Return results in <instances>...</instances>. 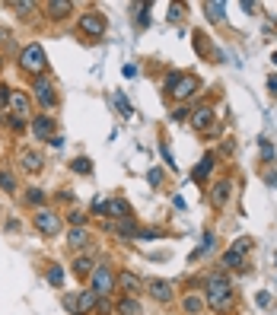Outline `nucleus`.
Listing matches in <instances>:
<instances>
[{
	"label": "nucleus",
	"instance_id": "nucleus-1",
	"mask_svg": "<svg viewBox=\"0 0 277 315\" xmlns=\"http://www.w3.org/2000/svg\"><path fill=\"white\" fill-rule=\"evenodd\" d=\"M204 293H207V302L213 312H226L233 306V284H230V274L217 271V274H207L204 280Z\"/></svg>",
	"mask_w": 277,
	"mask_h": 315
},
{
	"label": "nucleus",
	"instance_id": "nucleus-2",
	"mask_svg": "<svg viewBox=\"0 0 277 315\" xmlns=\"http://www.w3.org/2000/svg\"><path fill=\"white\" fill-rule=\"evenodd\" d=\"M19 67H22V74H29V77H45V70H48L45 48H42L39 42L26 45V48L19 51Z\"/></svg>",
	"mask_w": 277,
	"mask_h": 315
},
{
	"label": "nucleus",
	"instance_id": "nucleus-3",
	"mask_svg": "<svg viewBox=\"0 0 277 315\" xmlns=\"http://www.w3.org/2000/svg\"><path fill=\"white\" fill-rule=\"evenodd\" d=\"M89 280H93V293H96V296H112L115 287H118V277L108 271L105 264H102V268H96V271L89 274Z\"/></svg>",
	"mask_w": 277,
	"mask_h": 315
},
{
	"label": "nucleus",
	"instance_id": "nucleus-4",
	"mask_svg": "<svg viewBox=\"0 0 277 315\" xmlns=\"http://www.w3.org/2000/svg\"><path fill=\"white\" fill-rule=\"evenodd\" d=\"M252 248V239L242 236V239H236L230 248L223 251V268H245V251Z\"/></svg>",
	"mask_w": 277,
	"mask_h": 315
},
{
	"label": "nucleus",
	"instance_id": "nucleus-5",
	"mask_svg": "<svg viewBox=\"0 0 277 315\" xmlns=\"http://www.w3.org/2000/svg\"><path fill=\"white\" fill-rule=\"evenodd\" d=\"M77 29L83 35H89V39H102V32H105V16L99 13V10H89V13H83L77 19Z\"/></svg>",
	"mask_w": 277,
	"mask_h": 315
},
{
	"label": "nucleus",
	"instance_id": "nucleus-6",
	"mask_svg": "<svg viewBox=\"0 0 277 315\" xmlns=\"http://www.w3.org/2000/svg\"><path fill=\"white\" fill-rule=\"evenodd\" d=\"M32 223H35V229H39L42 236H57L61 233V216H57L54 210H35V216H32Z\"/></svg>",
	"mask_w": 277,
	"mask_h": 315
},
{
	"label": "nucleus",
	"instance_id": "nucleus-7",
	"mask_svg": "<svg viewBox=\"0 0 277 315\" xmlns=\"http://www.w3.org/2000/svg\"><path fill=\"white\" fill-rule=\"evenodd\" d=\"M32 96H35V102H39L42 108H51V105L57 102L54 83L48 80V77H35V83H32Z\"/></svg>",
	"mask_w": 277,
	"mask_h": 315
},
{
	"label": "nucleus",
	"instance_id": "nucleus-8",
	"mask_svg": "<svg viewBox=\"0 0 277 315\" xmlns=\"http://www.w3.org/2000/svg\"><path fill=\"white\" fill-rule=\"evenodd\" d=\"M230 195H233V181H230V178H220V181L210 188V204H213L217 210H223L226 204H230Z\"/></svg>",
	"mask_w": 277,
	"mask_h": 315
},
{
	"label": "nucleus",
	"instance_id": "nucleus-9",
	"mask_svg": "<svg viewBox=\"0 0 277 315\" xmlns=\"http://www.w3.org/2000/svg\"><path fill=\"white\" fill-rule=\"evenodd\" d=\"M32 134L39 137V140H45V143H51V137H54V118L51 115H35Z\"/></svg>",
	"mask_w": 277,
	"mask_h": 315
},
{
	"label": "nucleus",
	"instance_id": "nucleus-10",
	"mask_svg": "<svg viewBox=\"0 0 277 315\" xmlns=\"http://www.w3.org/2000/svg\"><path fill=\"white\" fill-rule=\"evenodd\" d=\"M147 290H150V296L156 302H172V296H175V284L172 280H150Z\"/></svg>",
	"mask_w": 277,
	"mask_h": 315
},
{
	"label": "nucleus",
	"instance_id": "nucleus-11",
	"mask_svg": "<svg viewBox=\"0 0 277 315\" xmlns=\"http://www.w3.org/2000/svg\"><path fill=\"white\" fill-rule=\"evenodd\" d=\"M10 115H16V118H29V108H32V102H29V96L22 92V89H13L10 92Z\"/></svg>",
	"mask_w": 277,
	"mask_h": 315
},
{
	"label": "nucleus",
	"instance_id": "nucleus-12",
	"mask_svg": "<svg viewBox=\"0 0 277 315\" xmlns=\"http://www.w3.org/2000/svg\"><path fill=\"white\" fill-rule=\"evenodd\" d=\"M188 121H191V128H195V131H207V128H213V108L210 105H201V108H195V112L188 115Z\"/></svg>",
	"mask_w": 277,
	"mask_h": 315
},
{
	"label": "nucleus",
	"instance_id": "nucleus-13",
	"mask_svg": "<svg viewBox=\"0 0 277 315\" xmlns=\"http://www.w3.org/2000/svg\"><path fill=\"white\" fill-rule=\"evenodd\" d=\"M19 166L26 169V172H42L45 156H42V153H35V150H22V153H19Z\"/></svg>",
	"mask_w": 277,
	"mask_h": 315
},
{
	"label": "nucleus",
	"instance_id": "nucleus-14",
	"mask_svg": "<svg viewBox=\"0 0 277 315\" xmlns=\"http://www.w3.org/2000/svg\"><path fill=\"white\" fill-rule=\"evenodd\" d=\"M213 163H217V156H213V153H204V160L195 166V172H191V178H195L198 185H204V181H207V175L213 172Z\"/></svg>",
	"mask_w": 277,
	"mask_h": 315
},
{
	"label": "nucleus",
	"instance_id": "nucleus-15",
	"mask_svg": "<svg viewBox=\"0 0 277 315\" xmlns=\"http://www.w3.org/2000/svg\"><path fill=\"white\" fill-rule=\"evenodd\" d=\"M89 242H93V236H89L83 226H70V233H67V245L74 248V251H77V248H86Z\"/></svg>",
	"mask_w": 277,
	"mask_h": 315
},
{
	"label": "nucleus",
	"instance_id": "nucleus-16",
	"mask_svg": "<svg viewBox=\"0 0 277 315\" xmlns=\"http://www.w3.org/2000/svg\"><path fill=\"white\" fill-rule=\"evenodd\" d=\"M70 10H74L70 0H51V4H45V16L48 19H64Z\"/></svg>",
	"mask_w": 277,
	"mask_h": 315
},
{
	"label": "nucleus",
	"instance_id": "nucleus-17",
	"mask_svg": "<svg viewBox=\"0 0 277 315\" xmlns=\"http://www.w3.org/2000/svg\"><path fill=\"white\" fill-rule=\"evenodd\" d=\"M105 216H112V220H131V207H128V201L125 198H115V201H108V210Z\"/></svg>",
	"mask_w": 277,
	"mask_h": 315
},
{
	"label": "nucleus",
	"instance_id": "nucleus-18",
	"mask_svg": "<svg viewBox=\"0 0 277 315\" xmlns=\"http://www.w3.org/2000/svg\"><path fill=\"white\" fill-rule=\"evenodd\" d=\"M70 271H74L77 277H89V274L96 271V264H93V258H89V255H77V258H74V264H70Z\"/></svg>",
	"mask_w": 277,
	"mask_h": 315
},
{
	"label": "nucleus",
	"instance_id": "nucleus-19",
	"mask_svg": "<svg viewBox=\"0 0 277 315\" xmlns=\"http://www.w3.org/2000/svg\"><path fill=\"white\" fill-rule=\"evenodd\" d=\"M182 309H185L188 315H198V312H204V296H198V293H188V296L182 299Z\"/></svg>",
	"mask_w": 277,
	"mask_h": 315
},
{
	"label": "nucleus",
	"instance_id": "nucleus-20",
	"mask_svg": "<svg viewBox=\"0 0 277 315\" xmlns=\"http://www.w3.org/2000/svg\"><path fill=\"white\" fill-rule=\"evenodd\" d=\"M118 315H140V302H137L134 296L118 299Z\"/></svg>",
	"mask_w": 277,
	"mask_h": 315
},
{
	"label": "nucleus",
	"instance_id": "nucleus-21",
	"mask_svg": "<svg viewBox=\"0 0 277 315\" xmlns=\"http://www.w3.org/2000/svg\"><path fill=\"white\" fill-rule=\"evenodd\" d=\"M0 191H7V195H16V178L10 169H0Z\"/></svg>",
	"mask_w": 277,
	"mask_h": 315
},
{
	"label": "nucleus",
	"instance_id": "nucleus-22",
	"mask_svg": "<svg viewBox=\"0 0 277 315\" xmlns=\"http://www.w3.org/2000/svg\"><path fill=\"white\" fill-rule=\"evenodd\" d=\"M223 10H226V4H204V13H207L210 22H220L223 19Z\"/></svg>",
	"mask_w": 277,
	"mask_h": 315
},
{
	"label": "nucleus",
	"instance_id": "nucleus-23",
	"mask_svg": "<svg viewBox=\"0 0 277 315\" xmlns=\"http://www.w3.org/2000/svg\"><path fill=\"white\" fill-rule=\"evenodd\" d=\"M118 284H121L125 290H134V293H137V290L143 287V284H140V277H137V274H128V271H125L121 277H118Z\"/></svg>",
	"mask_w": 277,
	"mask_h": 315
},
{
	"label": "nucleus",
	"instance_id": "nucleus-24",
	"mask_svg": "<svg viewBox=\"0 0 277 315\" xmlns=\"http://www.w3.org/2000/svg\"><path fill=\"white\" fill-rule=\"evenodd\" d=\"M26 201L32 204V207H39V210H42V204L48 201V195H45L42 188H29V195H26Z\"/></svg>",
	"mask_w": 277,
	"mask_h": 315
},
{
	"label": "nucleus",
	"instance_id": "nucleus-25",
	"mask_svg": "<svg viewBox=\"0 0 277 315\" xmlns=\"http://www.w3.org/2000/svg\"><path fill=\"white\" fill-rule=\"evenodd\" d=\"M115 105H118V112H121V118H131V115H134V108H131V102L125 99L121 92H115Z\"/></svg>",
	"mask_w": 277,
	"mask_h": 315
},
{
	"label": "nucleus",
	"instance_id": "nucleus-26",
	"mask_svg": "<svg viewBox=\"0 0 277 315\" xmlns=\"http://www.w3.org/2000/svg\"><path fill=\"white\" fill-rule=\"evenodd\" d=\"M70 169H74V172H80V175H89V172H93V163L86 160V156H80V160L70 163Z\"/></svg>",
	"mask_w": 277,
	"mask_h": 315
},
{
	"label": "nucleus",
	"instance_id": "nucleus-27",
	"mask_svg": "<svg viewBox=\"0 0 277 315\" xmlns=\"http://www.w3.org/2000/svg\"><path fill=\"white\" fill-rule=\"evenodd\" d=\"M118 233H121L125 239L137 236V226H134V220H118Z\"/></svg>",
	"mask_w": 277,
	"mask_h": 315
},
{
	"label": "nucleus",
	"instance_id": "nucleus-28",
	"mask_svg": "<svg viewBox=\"0 0 277 315\" xmlns=\"http://www.w3.org/2000/svg\"><path fill=\"white\" fill-rule=\"evenodd\" d=\"M48 284H54V287H61V284H64V271H61V264H51V271H48Z\"/></svg>",
	"mask_w": 277,
	"mask_h": 315
},
{
	"label": "nucleus",
	"instance_id": "nucleus-29",
	"mask_svg": "<svg viewBox=\"0 0 277 315\" xmlns=\"http://www.w3.org/2000/svg\"><path fill=\"white\" fill-rule=\"evenodd\" d=\"M67 220H70V226H83V223H86V213L70 210V213H67Z\"/></svg>",
	"mask_w": 277,
	"mask_h": 315
},
{
	"label": "nucleus",
	"instance_id": "nucleus-30",
	"mask_svg": "<svg viewBox=\"0 0 277 315\" xmlns=\"http://www.w3.org/2000/svg\"><path fill=\"white\" fill-rule=\"evenodd\" d=\"M188 115H191V112H188L185 105H178V108H172V121H178V124H182V121H188Z\"/></svg>",
	"mask_w": 277,
	"mask_h": 315
},
{
	"label": "nucleus",
	"instance_id": "nucleus-31",
	"mask_svg": "<svg viewBox=\"0 0 277 315\" xmlns=\"http://www.w3.org/2000/svg\"><path fill=\"white\" fill-rule=\"evenodd\" d=\"M160 153H163V160H166V166H169V169H178V166H175V160H172V150L166 147V143H160Z\"/></svg>",
	"mask_w": 277,
	"mask_h": 315
},
{
	"label": "nucleus",
	"instance_id": "nucleus-32",
	"mask_svg": "<svg viewBox=\"0 0 277 315\" xmlns=\"http://www.w3.org/2000/svg\"><path fill=\"white\" fill-rule=\"evenodd\" d=\"M105 210H108V201L96 198V201H93V213H96V216H105Z\"/></svg>",
	"mask_w": 277,
	"mask_h": 315
},
{
	"label": "nucleus",
	"instance_id": "nucleus-33",
	"mask_svg": "<svg viewBox=\"0 0 277 315\" xmlns=\"http://www.w3.org/2000/svg\"><path fill=\"white\" fill-rule=\"evenodd\" d=\"M96 315H112V302L99 299V302H96Z\"/></svg>",
	"mask_w": 277,
	"mask_h": 315
},
{
	"label": "nucleus",
	"instance_id": "nucleus-34",
	"mask_svg": "<svg viewBox=\"0 0 277 315\" xmlns=\"http://www.w3.org/2000/svg\"><path fill=\"white\" fill-rule=\"evenodd\" d=\"M261 156H264L268 163L274 160V147H271V140H264V137H261Z\"/></svg>",
	"mask_w": 277,
	"mask_h": 315
},
{
	"label": "nucleus",
	"instance_id": "nucleus-35",
	"mask_svg": "<svg viewBox=\"0 0 277 315\" xmlns=\"http://www.w3.org/2000/svg\"><path fill=\"white\" fill-rule=\"evenodd\" d=\"M160 229H137V239H160Z\"/></svg>",
	"mask_w": 277,
	"mask_h": 315
},
{
	"label": "nucleus",
	"instance_id": "nucleus-36",
	"mask_svg": "<svg viewBox=\"0 0 277 315\" xmlns=\"http://www.w3.org/2000/svg\"><path fill=\"white\" fill-rule=\"evenodd\" d=\"M10 92H13V86H0V108L10 105Z\"/></svg>",
	"mask_w": 277,
	"mask_h": 315
},
{
	"label": "nucleus",
	"instance_id": "nucleus-37",
	"mask_svg": "<svg viewBox=\"0 0 277 315\" xmlns=\"http://www.w3.org/2000/svg\"><path fill=\"white\" fill-rule=\"evenodd\" d=\"M10 128H13V131H26V118H16V115H10Z\"/></svg>",
	"mask_w": 277,
	"mask_h": 315
},
{
	"label": "nucleus",
	"instance_id": "nucleus-38",
	"mask_svg": "<svg viewBox=\"0 0 277 315\" xmlns=\"http://www.w3.org/2000/svg\"><path fill=\"white\" fill-rule=\"evenodd\" d=\"M147 181H150V185H160V181H163V172H160V169H150V172H147Z\"/></svg>",
	"mask_w": 277,
	"mask_h": 315
},
{
	"label": "nucleus",
	"instance_id": "nucleus-39",
	"mask_svg": "<svg viewBox=\"0 0 277 315\" xmlns=\"http://www.w3.org/2000/svg\"><path fill=\"white\" fill-rule=\"evenodd\" d=\"M182 13H185L182 4H172V7H169V19H182Z\"/></svg>",
	"mask_w": 277,
	"mask_h": 315
},
{
	"label": "nucleus",
	"instance_id": "nucleus-40",
	"mask_svg": "<svg viewBox=\"0 0 277 315\" xmlns=\"http://www.w3.org/2000/svg\"><path fill=\"white\" fill-rule=\"evenodd\" d=\"M13 7L19 10V13H22V16H26V13H29V10H35V4H32V0H29V4H13Z\"/></svg>",
	"mask_w": 277,
	"mask_h": 315
},
{
	"label": "nucleus",
	"instance_id": "nucleus-41",
	"mask_svg": "<svg viewBox=\"0 0 277 315\" xmlns=\"http://www.w3.org/2000/svg\"><path fill=\"white\" fill-rule=\"evenodd\" d=\"M258 306L268 309V306H271V296H268V293H258Z\"/></svg>",
	"mask_w": 277,
	"mask_h": 315
},
{
	"label": "nucleus",
	"instance_id": "nucleus-42",
	"mask_svg": "<svg viewBox=\"0 0 277 315\" xmlns=\"http://www.w3.org/2000/svg\"><path fill=\"white\" fill-rule=\"evenodd\" d=\"M268 89H271V92H277V74H271V77H268Z\"/></svg>",
	"mask_w": 277,
	"mask_h": 315
},
{
	"label": "nucleus",
	"instance_id": "nucleus-43",
	"mask_svg": "<svg viewBox=\"0 0 277 315\" xmlns=\"http://www.w3.org/2000/svg\"><path fill=\"white\" fill-rule=\"evenodd\" d=\"M0 67H4V54H0Z\"/></svg>",
	"mask_w": 277,
	"mask_h": 315
},
{
	"label": "nucleus",
	"instance_id": "nucleus-44",
	"mask_svg": "<svg viewBox=\"0 0 277 315\" xmlns=\"http://www.w3.org/2000/svg\"><path fill=\"white\" fill-rule=\"evenodd\" d=\"M274 64H277V51H274Z\"/></svg>",
	"mask_w": 277,
	"mask_h": 315
},
{
	"label": "nucleus",
	"instance_id": "nucleus-45",
	"mask_svg": "<svg viewBox=\"0 0 277 315\" xmlns=\"http://www.w3.org/2000/svg\"><path fill=\"white\" fill-rule=\"evenodd\" d=\"M0 121H4V115H0Z\"/></svg>",
	"mask_w": 277,
	"mask_h": 315
},
{
	"label": "nucleus",
	"instance_id": "nucleus-46",
	"mask_svg": "<svg viewBox=\"0 0 277 315\" xmlns=\"http://www.w3.org/2000/svg\"><path fill=\"white\" fill-rule=\"evenodd\" d=\"M274 261H277V255H274Z\"/></svg>",
	"mask_w": 277,
	"mask_h": 315
}]
</instances>
